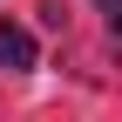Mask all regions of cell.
I'll use <instances>...</instances> for the list:
<instances>
[{"label":"cell","instance_id":"obj_1","mask_svg":"<svg viewBox=\"0 0 122 122\" xmlns=\"http://www.w3.org/2000/svg\"><path fill=\"white\" fill-rule=\"evenodd\" d=\"M34 61H41V48H34V34H27L20 20H0V68H7V75H27Z\"/></svg>","mask_w":122,"mask_h":122},{"label":"cell","instance_id":"obj_2","mask_svg":"<svg viewBox=\"0 0 122 122\" xmlns=\"http://www.w3.org/2000/svg\"><path fill=\"white\" fill-rule=\"evenodd\" d=\"M102 7V20H109V34H122V0H95Z\"/></svg>","mask_w":122,"mask_h":122}]
</instances>
